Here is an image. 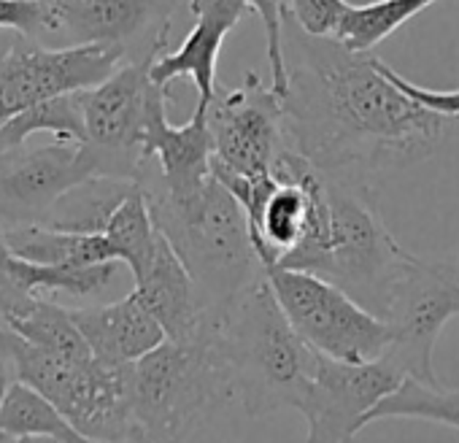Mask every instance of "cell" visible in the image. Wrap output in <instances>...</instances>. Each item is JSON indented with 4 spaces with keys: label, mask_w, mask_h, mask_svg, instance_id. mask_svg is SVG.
Masks as SVG:
<instances>
[{
    "label": "cell",
    "mask_w": 459,
    "mask_h": 443,
    "mask_svg": "<svg viewBox=\"0 0 459 443\" xmlns=\"http://www.w3.org/2000/svg\"><path fill=\"white\" fill-rule=\"evenodd\" d=\"M117 260L111 263H95V265H36L28 263L22 257L14 260V276L22 282L25 290H30L33 295H74V298H87V295H98L103 292L119 274Z\"/></svg>",
    "instance_id": "d4e9b609"
},
{
    "label": "cell",
    "mask_w": 459,
    "mask_h": 443,
    "mask_svg": "<svg viewBox=\"0 0 459 443\" xmlns=\"http://www.w3.org/2000/svg\"><path fill=\"white\" fill-rule=\"evenodd\" d=\"M33 298H39V295H33L30 290H25L22 282L14 276V271L0 268V314L9 319V317L20 314Z\"/></svg>",
    "instance_id": "4dcf8cb0"
},
{
    "label": "cell",
    "mask_w": 459,
    "mask_h": 443,
    "mask_svg": "<svg viewBox=\"0 0 459 443\" xmlns=\"http://www.w3.org/2000/svg\"><path fill=\"white\" fill-rule=\"evenodd\" d=\"M36 133H47L55 141H65V143H84L87 127H84L79 92L41 100V103L14 114L9 122H4L0 125V152L25 146Z\"/></svg>",
    "instance_id": "44dd1931"
},
{
    "label": "cell",
    "mask_w": 459,
    "mask_h": 443,
    "mask_svg": "<svg viewBox=\"0 0 459 443\" xmlns=\"http://www.w3.org/2000/svg\"><path fill=\"white\" fill-rule=\"evenodd\" d=\"M249 9L263 22L265 30V52H268V71L271 87L281 95L284 92V55H281V33H284V0H247Z\"/></svg>",
    "instance_id": "83f0119b"
},
{
    "label": "cell",
    "mask_w": 459,
    "mask_h": 443,
    "mask_svg": "<svg viewBox=\"0 0 459 443\" xmlns=\"http://www.w3.org/2000/svg\"><path fill=\"white\" fill-rule=\"evenodd\" d=\"M44 4H57V0H44Z\"/></svg>",
    "instance_id": "836d02e7"
},
{
    "label": "cell",
    "mask_w": 459,
    "mask_h": 443,
    "mask_svg": "<svg viewBox=\"0 0 459 443\" xmlns=\"http://www.w3.org/2000/svg\"><path fill=\"white\" fill-rule=\"evenodd\" d=\"M106 239L111 241L117 260L133 274L138 276L143 271V265L149 263L157 239H160V228L152 216L146 192L141 189V184H135V189L125 197V203L117 208V213L111 216L108 228H106Z\"/></svg>",
    "instance_id": "cb8c5ba5"
},
{
    "label": "cell",
    "mask_w": 459,
    "mask_h": 443,
    "mask_svg": "<svg viewBox=\"0 0 459 443\" xmlns=\"http://www.w3.org/2000/svg\"><path fill=\"white\" fill-rule=\"evenodd\" d=\"M195 25L176 52H162L152 63V79L170 87L176 79H192L197 87V109H208L219 95L216 65L224 39L249 12L247 0H186Z\"/></svg>",
    "instance_id": "9a60e30c"
},
{
    "label": "cell",
    "mask_w": 459,
    "mask_h": 443,
    "mask_svg": "<svg viewBox=\"0 0 459 443\" xmlns=\"http://www.w3.org/2000/svg\"><path fill=\"white\" fill-rule=\"evenodd\" d=\"M281 55L287 146L322 170L370 178L427 160L446 138L451 122L405 95L384 60L308 33L290 9Z\"/></svg>",
    "instance_id": "6da1fadb"
},
{
    "label": "cell",
    "mask_w": 459,
    "mask_h": 443,
    "mask_svg": "<svg viewBox=\"0 0 459 443\" xmlns=\"http://www.w3.org/2000/svg\"><path fill=\"white\" fill-rule=\"evenodd\" d=\"M349 0H290V14L314 36H335Z\"/></svg>",
    "instance_id": "f1b7e54d"
},
{
    "label": "cell",
    "mask_w": 459,
    "mask_h": 443,
    "mask_svg": "<svg viewBox=\"0 0 459 443\" xmlns=\"http://www.w3.org/2000/svg\"><path fill=\"white\" fill-rule=\"evenodd\" d=\"M440 0H370V4L349 6L338 25V39L354 49L373 52L381 41L397 33L405 22L427 12Z\"/></svg>",
    "instance_id": "603a6c76"
},
{
    "label": "cell",
    "mask_w": 459,
    "mask_h": 443,
    "mask_svg": "<svg viewBox=\"0 0 459 443\" xmlns=\"http://www.w3.org/2000/svg\"><path fill=\"white\" fill-rule=\"evenodd\" d=\"M71 317L92 354L108 365H133L168 338L135 290L106 306L71 308Z\"/></svg>",
    "instance_id": "e0dca14e"
},
{
    "label": "cell",
    "mask_w": 459,
    "mask_h": 443,
    "mask_svg": "<svg viewBox=\"0 0 459 443\" xmlns=\"http://www.w3.org/2000/svg\"><path fill=\"white\" fill-rule=\"evenodd\" d=\"M122 63H127V57L119 47H47L20 36L12 52L0 63V125L41 100L100 84Z\"/></svg>",
    "instance_id": "8fae6325"
},
{
    "label": "cell",
    "mask_w": 459,
    "mask_h": 443,
    "mask_svg": "<svg viewBox=\"0 0 459 443\" xmlns=\"http://www.w3.org/2000/svg\"><path fill=\"white\" fill-rule=\"evenodd\" d=\"M236 403L208 322L195 338H165L133 362V411L146 440H192Z\"/></svg>",
    "instance_id": "5b68a950"
},
{
    "label": "cell",
    "mask_w": 459,
    "mask_h": 443,
    "mask_svg": "<svg viewBox=\"0 0 459 443\" xmlns=\"http://www.w3.org/2000/svg\"><path fill=\"white\" fill-rule=\"evenodd\" d=\"M17 33H9V30H0V63H4V57L12 52V47L17 44Z\"/></svg>",
    "instance_id": "d6a6232c"
},
{
    "label": "cell",
    "mask_w": 459,
    "mask_h": 443,
    "mask_svg": "<svg viewBox=\"0 0 459 443\" xmlns=\"http://www.w3.org/2000/svg\"><path fill=\"white\" fill-rule=\"evenodd\" d=\"M6 440H84L63 411L22 378H14L0 400V443Z\"/></svg>",
    "instance_id": "ffe728a7"
},
{
    "label": "cell",
    "mask_w": 459,
    "mask_h": 443,
    "mask_svg": "<svg viewBox=\"0 0 459 443\" xmlns=\"http://www.w3.org/2000/svg\"><path fill=\"white\" fill-rule=\"evenodd\" d=\"M154 60L122 63L100 84L82 90L79 103L87 127V146L95 154L98 173L135 178L146 162L143 138L149 117L160 100L168 98V87L152 79Z\"/></svg>",
    "instance_id": "ba28073f"
},
{
    "label": "cell",
    "mask_w": 459,
    "mask_h": 443,
    "mask_svg": "<svg viewBox=\"0 0 459 443\" xmlns=\"http://www.w3.org/2000/svg\"><path fill=\"white\" fill-rule=\"evenodd\" d=\"M98 173L87 143L55 141L30 149L0 152V228L41 225L57 197L87 176Z\"/></svg>",
    "instance_id": "5bb4252c"
},
{
    "label": "cell",
    "mask_w": 459,
    "mask_h": 443,
    "mask_svg": "<svg viewBox=\"0 0 459 443\" xmlns=\"http://www.w3.org/2000/svg\"><path fill=\"white\" fill-rule=\"evenodd\" d=\"M181 0H57L52 39L119 47L127 63L157 60L168 49Z\"/></svg>",
    "instance_id": "4fadbf2b"
},
{
    "label": "cell",
    "mask_w": 459,
    "mask_h": 443,
    "mask_svg": "<svg viewBox=\"0 0 459 443\" xmlns=\"http://www.w3.org/2000/svg\"><path fill=\"white\" fill-rule=\"evenodd\" d=\"M133 290L157 317L168 338H195L208 322H213L192 274L186 271L184 260L176 255V249L162 233L149 263L138 276H133Z\"/></svg>",
    "instance_id": "2e32d148"
},
{
    "label": "cell",
    "mask_w": 459,
    "mask_h": 443,
    "mask_svg": "<svg viewBox=\"0 0 459 443\" xmlns=\"http://www.w3.org/2000/svg\"><path fill=\"white\" fill-rule=\"evenodd\" d=\"M146 200L160 233L192 274L211 319L265 274L244 205L213 173L189 200L154 192H146Z\"/></svg>",
    "instance_id": "277c9868"
},
{
    "label": "cell",
    "mask_w": 459,
    "mask_h": 443,
    "mask_svg": "<svg viewBox=\"0 0 459 443\" xmlns=\"http://www.w3.org/2000/svg\"><path fill=\"white\" fill-rule=\"evenodd\" d=\"M213 160L211 168L249 178L273 176L276 160L287 149L284 106L273 87L249 71L244 84L221 90L205 109Z\"/></svg>",
    "instance_id": "30bf717a"
},
{
    "label": "cell",
    "mask_w": 459,
    "mask_h": 443,
    "mask_svg": "<svg viewBox=\"0 0 459 443\" xmlns=\"http://www.w3.org/2000/svg\"><path fill=\"white\" fill-rule=\"evenodd\" d=\"M311 189L308 230L300 247L279 265L325 276L373 314L384 317L389 290L411 252L384 225L370 181L314 165Z\"/></svg>",
    "instance_id": "7a4b0ae2"
},
{
    "label": "cell",
    "mask_w": 459,
    "mask_h": 443,
    "mask_svg": "<svg viewBox=\"0 0 459 443\" xmlns=\"http://www.w3.org/2000/svg\"><path fill=\"white\" fill-rule=\"evenodd\" d=\"M265 271L287 319L314 352L349 362H368L386 354L392 341L386 319L343 287L311 271L284 265Z\"/></svg>",
    "instance_id": "52a82bcc"
},
{
    "label": "cell",
    "mask_w": 459,
    "mask_h": 443,
    "mask_svg": "<svg viewBox=\"0 0 459 443\" xmlns=\"http://www.w3.org/2000/svg\"><path fill=\"white\" fill-rule=\"evenodd\" d=\"M12 327L39 349H47L65 360H90L95 357L79 325L71 317V308L52 303L49 298H33L20 314L9 317Z\"/></svg>",
    "instance_id": "7402d4cb"
},
{
    "label": "cell",
    "mask_w": 459,
    "mask_h": 443,
    "mask_svg": "<svg viewBox=\"0 0 459 443\" xmlns=\"http://www.w3.org/2000/svg\"><path fill=\"white\" fill-rule=\"evenodd\" d=\"M408 376L389 360L349 362L319 354L298 411L306 416L311 443H346L368 427L370 411Z\"/></svg>",
    "instance_id": "7c38bea8"
},
{
    "label": "cell",
    "mask_w": 459,
    "mask_h": 443,
    "mask_svg": "<svg viewBox=\"0 0 459 443\" xmlns=\"http://www.w3.org/2000/svg\"><path fill=\"white\" fill-rule=\"evenodd\" d=\"M0 30L41 41L55 33V12L44 0H0Z\"/></svg>",
    "instance_id": "4316f807"
},
{
    "label": "cell",
    "mask_w": 459,
    "mask_h": 443,
    "mask_svg": "<svg viewBox=\"0 0 459 443\" xmlns=\"http://www.w3.org/2000/svg\"><path fill=\"white\" fill-rule=\"evenodd\" d=\"M213 338L236 403L249 416L300 405L319 352L287 319L268 271L224 306L213 319Z\"/></svg>",
    "instance_id": "3957f363"
},
{
    "label": "cell",
    "mask_w": 459,
    "mask_h": 443,
    "mask_svg": "<svg viewBox=\"0 0 459 443\" xmlns=\"http://www.w3.org/2000/svg\"><path fill=\"white\" fill-rule=\"evenodd\" d=\"M454 317H459V265L411 255L400 268L384 308L392 333L384 357L408 378L435 384L432 352L440 330Z\"/></svg>",
    "instance_id": "9c48e42d"
},
{
    "label": "cell",
    "mask_w": 459,
    "mask_h": 443,
    "mask_svg": "<svg viewBox=\"0 0 459 443\" xmlns=\"http://www.w3.org/2000/svg\"><path fill=\"white\" fill-rule=\"evenodd\" d=\"M135 184V178L92 173L57 197L41 225L68 233H106L111 216Z\"/></svg>",
    "instance_id": "ac0fdd59"
},
{
    "label": "cell",
    "mask_w": 459,
    "mask_h": 443,
    "mask_svg": "<svg viewBox=\"0 0 459 443\" xmlns=\"http://www.w3.org/2000/svg\"><path fill=\"white\" fill-rule=\"evenodd\" d=\"M12 362L17 378L47 395L84 440H146L133 411V365L65 360L20 333L12 341Z\"/></svg>",
    "instance_id": "8992f818"
},
{
    "label": "cell",
    "mask_w": 459,
    "mask_h": 443,
    "mask_svg": "<svg viewBox=\"0 0 459 443\" xmlns=\"http://www.w3.org/2000/svg\"><path fill=\"white\" fill-rule=\"evenodd\" d=\"M384 71H386V76L405 92V95H411L413 100H419L421 106H427V109H432V111H437L440 117H446L448 122H454V125H459V90H429V87H421V84H413L411 79H405L403 74H397V71H392L386 63H384Z\"/></svg>",
    "instance_id": "f546056e"
},
{
    "label": "cell",
    "mask_w": 459,
    "mask_h": 443,
    "mask_svg": "<svg viewBox=\"0 0 459 443\" xmlns=\"http://www.w3.org/2000/svg\"><path fill=\"white\" fill-rule=\"evenodd\" d=\"M397 416L440 421L459 430V389L440 387V381L427 384L419 378H405L392 395H386L370 411L368 424L378 419H397Z\"/></svg>",
    "instance_id": "484cf974"
},
{
    "label": "cell",
    "mask_w": 459,
    "mask_h": 443,
    "mask_svg": "<svg viewBox=\"0 0 459 443\" xmlns=\"http://www.w3.org/2000/svg\"><path fill=\"white\" fill-rule=\"evenodd\" d=\"M14 378H17V370H14L12 357L6 352H0V400H4V395H6V389H9V384Z\"/></svg>",
    "instance_id": "1f68e13d"
},
{
    "label": "cell",
    "mask_w": 459,
    "mask_h": 443,
    "mask_svg": "<svg viewBox=\"0 0 459 443\" xmlns=\"http://www.w3.org/2000/svg\"><path fill=\"white\" fill-rule=\"evenodd\" d=\"M6 239L17 257L36 265L79 268V265L117 260V252L106 239V233H68L47 225H20V228H9Z\"/></svg>",
    "instance_id": "d6986e66"
}]
</instances>
